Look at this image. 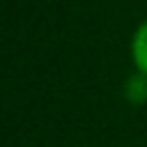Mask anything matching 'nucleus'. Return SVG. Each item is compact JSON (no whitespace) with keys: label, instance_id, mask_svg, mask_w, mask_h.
I'll use <instances>...</instances> for the list:
<instances>
[{"label":"nucleus","instance_id":"1","mask_svg":"<svg viewBox=\"0 0 147 147\" xmlns=\"http://www.w3.org/2000/svg\"><path fill=\"white\" fill-rule=\"evenodd\" d=\"M129 51H131V62H133L136 71L147 76V21H142L133 30Z\"/></svg>","mask_w":147,"mask_h":147},{"label":"nucleus","instance_id":"2","mask_svg":"<svg viewBox=\"0 0 147 147\" xmlns=\"http://www.w3.org/2000/svg\"><path fill=\"white\" fill-rule=\"evenodd\" d=\"M124 99L133 106H140L147 101V76L142 74H133L124 80Z\"/></svg>","mask_w":147,"mask_h":147}]
</instances>
